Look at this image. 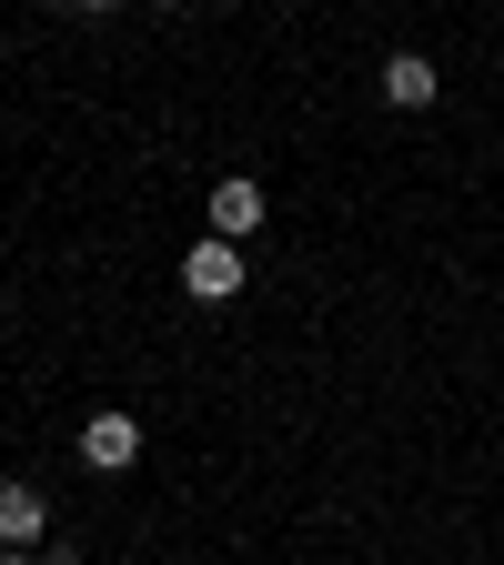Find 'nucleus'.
<instances>
[{"mask_svg": "<svg viewBox=\"0 0 504 565\" xmlns=\"http://www.w3.org/2000/svg\"><path fill=\"white\" fill-rule=\"evenodd\" d=\"M82 465H92V475H131V465H141V414L101 404V414L82 424Z\"/></svg>", "mask_w": 504, "mask_h": 565, "instance_id": "obj_1", "label": "nucleus"}, {"mask_svg": "<svg viewBox=\"0 0 504 565\" xmlns=\"http://www.w3.org/2000/svg\"><path fill=\"white\" fill-rule=\"evenodd\" d=\"M182 294H192V303H233V294H243V243H223V233L192 243V253H182Z\"/></svg>", "mask_w": 504, "mask_h": 565, "instance_id": "obj_2", "label": "nucleus"}, {"mask_svg": "<svg viewBox=\"0 0 504 565\" xmlns=\"http://www.w3.org/2000/svg\"><path fill=\"white\" fill-rule=\"evenodd\" d=\"M384 102H394V111H435V102H444V71L423 61V51H394V61H384Z\"/></svg>", "mask_w": 504, "mask_h": 565, "instance_id": "obj_3", "label": "nucleus"}, {"mask_svg": "<svg viewBox=\"0 0 504 565\" xmlns=\"http://www.w3.org/2000/svg\"><path fill=\"white\" fill-rule=\"evenodd\" d=\"M212 233H223V243L262 233V182H253V172H233V182H212Z\"/></svg>", "mask_w": 504, "mask_h": 565, "instance_id": "obj_4", "label": "nucleus"}, {"mask_svg": "<svg viewBox=\"0 0 504 565\" xmlns=\"http://www.w3.org/2000/svg\"><path fill=\"white\" fill-rule=\"evenodd\" d=\"M41 525H51L41 484H11V475H0V545H41Z\"/></svg>", "mask_w": 504, "mask_h": 565, "instance_id": "obj_5", "label": "nucleus"}, {"mask_svg": "<svg viewBox=\"0 0 504 565\" xmlns=\"http://www.w3.org/2000/svg\"><path fill=\"white\" fill-rule=\"evenodd\" d=\"M41 565H92V555H71V545H51V555H41Z\"/></svg>", "mask_w": 504, "mask_h": 565, "instance_id": "obj_6", "label": "nucleus"}, {"mask_svg": "<svg viewBox=\"0 0 504 565\" xmlns=\"http://www.w3.org/2000/svg\"><path fill=\"white\" fill-rule=\"evenodd\" d=\"M0 565H41V555H31V545H11V555H0Z\"/></svg>", "mask_w": 504, "mask_h": 565, "instance_id": "obj_7", "label": "nucleus"}, {"mask_svg": "<svg viewBox=\"0 0 504 565\" xmlns=\"http://www.w3.org/2000/svg\"><path fill=\"white\" fill-rule=\"evenodd\" d=\"M71 11H121V0H71Z\"/></svg>", "mask_w": 504, "mask_h": 565, "instance_id": "obj_8", "label": "nucleus"}, {"mask_svg": "<svg viewBox=\"0 0 504 565\" xmlns=\"http://www.w3.org/2000/svg\"><path fill=\"white\" fill-rule=\"evenodd\" d=\"M162 11H182V0H162Z\"/></svg>", "mask_w": 504, "mask_h": 565, "instance_id": "obj_9", "label": "nucleus"}]
</instances>
